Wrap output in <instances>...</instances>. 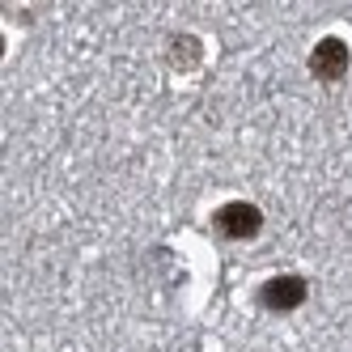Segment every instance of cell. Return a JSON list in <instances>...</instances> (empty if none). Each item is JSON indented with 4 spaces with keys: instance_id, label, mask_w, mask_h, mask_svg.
<instances>
[{
    "instance_id": "obj_1",
    "label": "cell",
    "mask_w": 352,
    "mask_h": 352,
    "mask_svg": "<svg viewBox=\"0 0 352 352\" xmlns=\"http://www.w3.org/2000/svg\"><path fill=\"white\" fill-rule=\"evenodd\" d=\"M212 230L221 238H230V242H246V238H255L263 230V212L255 204H246V199H234V204H221L217 208Z\"/></svg>"
},
{
    "instance_id": "obj_2",
    "label": "cell",
    "mask_w": 352,
    "mask_h": 352,
    "mask_svg": "<svg viewBox=\"0 0 352 352\" xmlns=\"http://www.w3.org/2000/svg\"><path fill=\"white\" fill-rule=\"evenodd\" d=\"M306 301V280L301 276H272V280L259 289V306L272 314H289Z\"/></svg>"
},
{
    "instance_id": "obj_3",
    "label": "cell",
    "mask_w": 352,
    "mask_h": 352,
    "mask_svg": "<svg viewBox=\"0 0 352 352\" xmlns=\"http://www.w3.org/2000/svg\"><path fill=\"white\" fill-rule=\"evenodd\" d=\"M348 60H352L348 56V43L331 34V38H322L310 52V72H314L318 81H340L344 72H348Z\"/></svg>"
}]
</instances>
